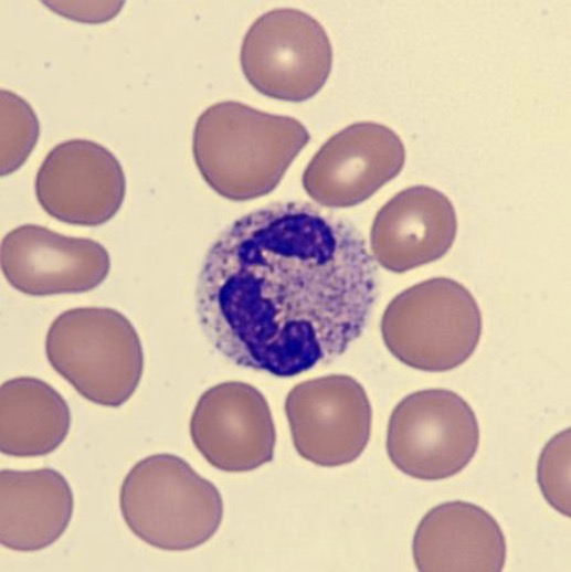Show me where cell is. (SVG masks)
Listing matches in <instances>:
<instances>
[{"mask_svg":"<svg viewBox=\"0 0 571 572\" xmlns=\"http://www.w3.org/2000/svg\"><path fill=\"white\" fill-rule=\"evenodd\" d=\"M379 273L353 224L308 202H276L226 227L197 282L199 324L236 366L294 377L363 332Z\"/></svg>","mask_w":571,"mask_h":572,"instance_id":"cell-1","label":"cell"},{"mask_svg":"<svg viewBox=\"0 0 571 572\" xmlns=\"http://www.w3.org/2000/svg\"><path fill=\"white\" fill-rule=\"evenodd\" d=\"M309 139L306 127L293 117L224 100L197 119L192 153L218 194L247 201L273 191Z\"/></svg>","mask_w":571,"mask_h":572,"instance_id":"cell-2","label":"cell"},{"mask_svg":"<svg viewBox=\"0 0 571 572\" xmlns=\"http://www.w3.org/2000/svg\"><path fill=\"white\" fill-rule=\"evenodd\" d=\"M119 508L129 530L163 551H188L209 541L223 519L213 483L168 453L136 463L123 480Z\"/></svg>","mask_w":571,"mask_h":572,"instance_id":"cell-3","label":"cell"},{"mask_svg":"<svg viewBox=\"0 0 571 572\" xmlns=\"http://www.w3.org/2000/svg\"><path fill=\"white\" fill-rule=\"evenodd\" d=\"M51 367L89 402L118 407L136 392L145 358L134 325L108 307L60 314L45 338Z\"/></svg>","mask_w":571,"mask_h":572,"instance_id":"cell-4","label":"cell"},{"mask_svg":"<svg viewBox=\"0 0 571 572\" xmlns=\"http://www.w3.org/2000/svg\"><path fill=\"white\" fill-rule=\"evenodd\" d=\"M482 328L476 299L448 277H433L404 289L388 304L380 322L390 353L426 372L462 366L475 352Z\"/></svg>","mask_w":571,"mask_h":572,"instance_id":"cell-5","label":"cell"},{"mask_svg":"<svg viewBox=\"0 0 571 572\" xmlns=\"http://www.w3.org/2000/svg\"><path fill=\"white\" fill-rule=\"evenodd\" d=\"M472 406L446 389L415 391L393 409L385 447L391 463L420 480H442L462 472L479 446Z\"/></svg>","mask_w":571,"mask_h":572,"instance_id":"cell-6","label":"cell"},{"mask_svg":"<svg viewBox=\"0 0 571 572\" xmlns=\"http://www.w3.org/2000/svg\"><path fill=\"white\" fill-rule=\"evenodd\" d=\"M240 62L246 80L263 95L304 102L328 80L332 49L315 18L298 9L278 8L262 14L247 30Z\"/></svg>","mask_w":571,"mask_h":572,"instance_id":"cell-7","label":"cell"},{"mask_svg":"<svg viewBox=\"0 0 571 572\" xmlns=\"http://www.w3.org/2000/svg\"><path fill=\"white\" fill-rule=\"evenodd\" d=\"M285 414L296 452L317 466L350 464L370 439V401L364 388L347 374L298 383L286 396Z\"/></svg>","mask_w":571,"mask_h":572,"instance_id":"cell-8","label":"cell"},{"mask_svg":"<svg viewBox=\"0 0 571 572\" xmlns=\"http://www.w3.org/2000/svg\"><path fill=\"white\" fill-rule=\"evenodd\" d=\"M405 162L401 138L389 127L359 121L331 136L307 165L306 193L326 208L355 206L395 178Z\"/></svg>","mask_w":571,"mask_h":572,"instance_id":"cell-9","label":"cell"},{"mask_svg":"<svg viewBox=\"0 0 571 572\" xmlns=\"http://www.w3.org/2000/svg\"><path fill=\"white\" fill-rule=\"evenodd\" d=\"M197 451L225 473L254 470L274 457L276 431L265 396L253 385L226 381L199 398L190 420Z\"/></svg>","mask_w":571,"mask_h":572,"instance_id":"cell-10","label":"cell"},{"mask_svg":"<svg viewBox=\"0 0 571 572\" xmlns=\"http://www.w3.org/2000/svg\"><path fill=\"white\" fill-rule=\"evenodd\" d=\"M34 188L38 202L52 218L73 225L98 226L120 209L126 177L108 149L92 140L71 139L46 155Z\"/></svg>","mask_w":571,"mask_h":572,"instance_id":"cell-11","label":"cell"},{"mask_svg":"<svg viewBox=\"0 0 571 572\" xmlns=\"http://www.w3.org/2000/svg\"><path fill=\"white\" fill-rule=\"evenodd\" d=\"M0 258L8 283L29 296L89 292L110 269L109 254L98 242L65 236L36 224L8 232Z\"/></svg>","mask_w":571,"mask_h":572,"instance_id":"cell-12","label":"cell"},{"mask_svg":"<svg viewBox=\"0 0 571 572\" xmlns=\"http://www.w3.org/2000/svg\"><path fill=\"white\" fill-rule=\"evenodd\" d=\"M456 232L451 200L434 188L413 186L377 212L370 230L371 255L383 268L404 273L443 257Z\"/></svg>","mask_w":571,"mask_h":572,"instance_id":"cell-13","label":"cell"},{"mask_svg":"<svg viewBox=\"0 0 571 572\" xmlns=\"http://www.w3.org/2000/svg\"><path fill=\"white\" fill-rule=\"evenodd\" d=\"M421 572H499L506 562V539L484 508L463 500L441 504L419 522L412 542Z\"/></svg>","mask_w":571,"mask_h":572,"instance_id":"cell-14","label":"cell"},{"mask_svg":"<svg viewBox=\"0 0 571 572\" xmlns=\"http://www.w3.org/2000/svg\"><path fill=\"white\" fill-rule=\"evenodd\" d=\"M1 544L34 552L56 542L66 531L74 496L65 477L52 468L0 472Z\"/></svg>","mask_w":571,"mask_h":572,"instance_id":"cell-15","label":"cell"},{"mask_svg":"<svg viewBox=\"0 0 571 572\" xmlns=\"http://www.w3.org/2000/svg\"><path fill=\"white\" fill-rule=\"evenodd\" d=\"M0 451L7 456L36 457L54 452L66 438L71 411L49 383L18 377L0 389Z\"/></svg>","mask_w":571,"mask_h":572,"instance_id":"cell-16","label":"cell"},{"mask_svg":"<svg viewBox=\"0 0 571 572\" xmlns=\"http://www.w3.org/2000/svg\"><path fill=\"white\" fill-rule=\"evenodd\" d=\"M40 133L38 117L20 96L1 91V176L18 170L33 150Z\"/></svg>","mask_w":571,"mask_h":572,"instance_id":"cell-17","label":"cell"},{"mask_svg":"<svg viewBox=\"0 0 571 572\" xmlns=\"http://www.w3.org/2000/svg\"><path fill=\"white\" fill-rule=\"evenodd\" d=\"M570 427L554 435L543 447L537 479L543 498L565 517L570 512Z\"/></svg>","mask_w":571,"mask_h":572,"instance_id":"cell-18","label":"cell"},{"mask_svg":"<svg viewBox=\"0 0 571 572\" xmlns=\"http://www.w3.org/2000/svg\"><path fill=\"white\" fill-rule=\"evenodd\" d=\"M44 3L55 13L68 19L99 23L115 17L124 1H44Z\"/></svg>","mask_w":571,"mask_h":572,"instance_id":"cell-19","label":"cell"}]
</instances>
